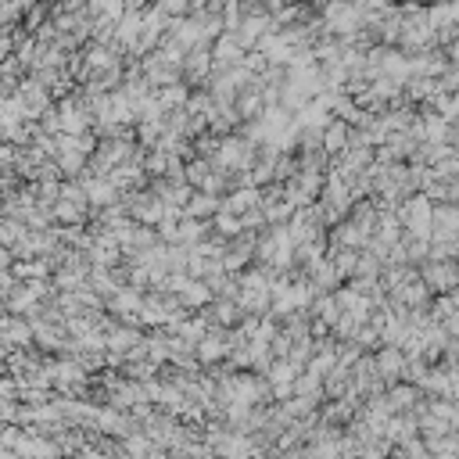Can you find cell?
Segmentation results:
<instances>
[{"label":"cell","instance_id":"cell-1","mask_svg":"<svg viewBox=\"0 0 459 459\" xmlns=\"http://www.w3.org/2000/svg\"><path fill=\"white\" fill-rule=\"evenodd\" d=\"M319 140L327 151H341V147H348V130H344V123H330L327 133H319Z\"/></svg>","mask_w":459,"mask_h":459},{"label":"cell","instance_id":"cell-2","mask_svg":"<svg viewBox=\"0 0 459 459\" xmlns=\"http://www.w3.org/2000/svg\"><path fill=\"white\" fill-rule=\"evenodd\" d=\"M215 208H219V205H215V198H212V194H198V198H194V205H191L187 212H191V215H208V212H215Z\"/></svg>","mask_w":459,"mask_h":459}]
</instances>
